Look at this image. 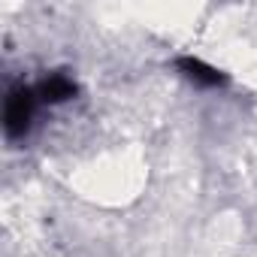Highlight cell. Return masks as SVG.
Returning <instances> with one entry per match:
<instances>
[{
	"instance_id": "1",
	"label": "cell",
	"mask_w": 257,
	"mask_h": 257,
	"mask_svg": "<svg viewBox=\"0 0 257 257\" xmlns=\"http://www.w3.org/2000/svg\"><path fill=\"white\" fill-rule=\"evenodd\" d=\"M146 176H149V170L137 149L112 146V149L88 158L79 167L73 185L82 191V197H88L94 203L118 206L140 194V188L146 185Z\"/></svg>"
}]
</instances>
